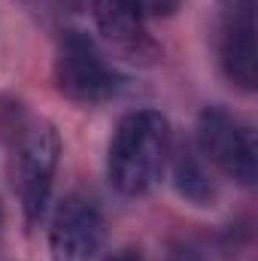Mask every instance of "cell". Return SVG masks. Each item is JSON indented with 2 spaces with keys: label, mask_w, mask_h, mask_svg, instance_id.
<instances>
[{
  "label": "cell",
  "mask_w": 258,
  "mask_h": 261,
  "mask_svg": "<svg viewBox=\"0 0 258 261\" xmlns=\"http://www.w3.org/2000/svg\"><path fill=\"white\" fill-rule=\"evenodd\" d=\"M170 122L158 110H134L119 119L107 149V179L125 197L149 195L167 170Z\"/></svg>",
  "instance_id": "cell-1"
},
{
  "label": "cell",
  "mask_w": 258,
  "mask_h": 261,
  "mask_svg": "<svg viewBox=\"0 0 258 261\" xmlns=\"http://www.w3.org/2000/svg\"><path fill=\"white\" fill-rule=\"evenodd\" d=\"M52 79L67 100L82 107L107 103L128 88V76L107 61L97 40L76 28L64 31V37L58 40Z\"/></svg>",
  "instance_id": "cell-2"
},
{
  "label": "cell",
  "mask_w": 258,
  "mask_h": 261,
  "mask_svg": "<svg viewBox=\"0 0 258 261\" xmlns=\"http://www.w3.org/2000/svg\"><path fill=\"white\" fill-rule=\"evenodd\" d=\"M194 149L200 158L216 167L225 179L252 189L258 176V149L252 125L234 116L231 110L210 103L197 116V140Z\"/></svg>",
  "instance_id": "cell-3"
},
{
  "label": "cell",
  "mask_w": 258,
  "mask_h": 261,
  "mask_svg": "<svg viewBox=\"0 0 258 261\" xmlns=\"http://www.w3.org/2000/svg\"><path fill=\"white\" fill-rule=\"evenodd\" d=\"M58 161H61V137L55 125L46 119H31L15 143V189L28 228H34L49 206Z\"/></svg>",
  "instance_id": "cell-4"
},
{
  "label": "cell",
  "mask_w": 258,
  "mask_h": 261,
  "mask_svg": "<svg viewBox=\"0 0 258 261\" xmlns=\"http://www.w3.org/2000/svg\"><path fill=\"white\" fill-rule=\"evenodd\" d=\"M104 252H107V222L97 203L85 195L64 197L49 225L52 261H100Z\"/></svg>",
  "instance_id": "cell-5"
},
{
  "label": "cell",
  "mask_w": 258,
  "mask_h": 261,
  "mask_svg": "<svg viewBox=\"0 0 258 261\" xmlns=\"http://www.w3.org/2000/svg\"><path fill=\"white\" fill-rule=\"evenodd\" d=\"M219 3V67L240 91H255V0Z\"/></svg>",
  "instance_id": "cell-6"
},
{
  "label": "cell",
  "mask_w": 258,
  "mask_h": 261,
  "mask_svg": "<svg viewBox=\"0 0 258 261\" xmlns=\"http://www.w3.org/2000/svg\"><path fill=\"white\" fill-rule=\"evenodd\" d=\"M94 28L100 40L134 64L158 61L161 49L146 28V12L140 0H88Z\"/></svg>",
  "instance_id": "cell-7"
},
{
  "label": "cell",
  "mask_w": 258,
  "mask_h": 261,
  "mask_svg": "<svg viewBox=\"0 0 258 261\" xmlns=\"http://www.w3.org/2000/svg\"><path fill=\"white\" fill-rule=\"evenodd\" d=\"M167 173L173 192L192 206H213L216 203V179L210 173V164L200 158L194 146H170L167 155Z\"/></svg>",
  "instance_id": "cell-8"
},
{
  "label": "cell",
  "mask_w": 258,
  "mask_h": 261,
  "mask_svg": "<svg viewBox=\"0 0 258 261\" xmlns=\"http://www.w3.org/2000/svg\"><path fill=\"white\" fill-rule=\"evenodd\" d=\"M225 249L207 243V240H179L170 249V261H222Z\"/></svg>",
  "instance_id": "cell-9"
},
{
  "label": "cell",
  "mask_w": 258,
  "mask_h": 261,
  "mask_svg": "<svg viewBox=\"0 0 258 261\" xmlns=\"http://www.w3.org/2000/svg\"><path fill=\"white\" fill-rule=\"evenodd\" d=\"M140 6L146 15H170L179 6V0H140Z\"/></svg>",
  "instance_id": "cell-10"
},
{
  "label": "cell",
  "mask_w": 258,
  "mask_h": 261,
  "mask_svg": "<svg viewBox=\"0 0 258 261\" xmlns=\"http://www.w3.org/2000/svg\"><path fill=\"white\" fill-rule=\"evenodd\" d=\"M100 261H143V252L137 246H122V249H113V252H104Z\"/></svg>",
  "instance_id": "cell-11"
},
{
  "label": "cell",
  "mask_w": 258,
  "mask_h": 261,
  "mask_svg": "<svg viewBox=\"0 0 258 261\" xmlns=\"http://www.w3.org/2000/svg\"><path fill=\"white\" fill-rule=\"evenodd\" d=\"M0 222H3V213H0Z\"/></svg>",
  "instance_id": "cell-12"
}]
</instances>
